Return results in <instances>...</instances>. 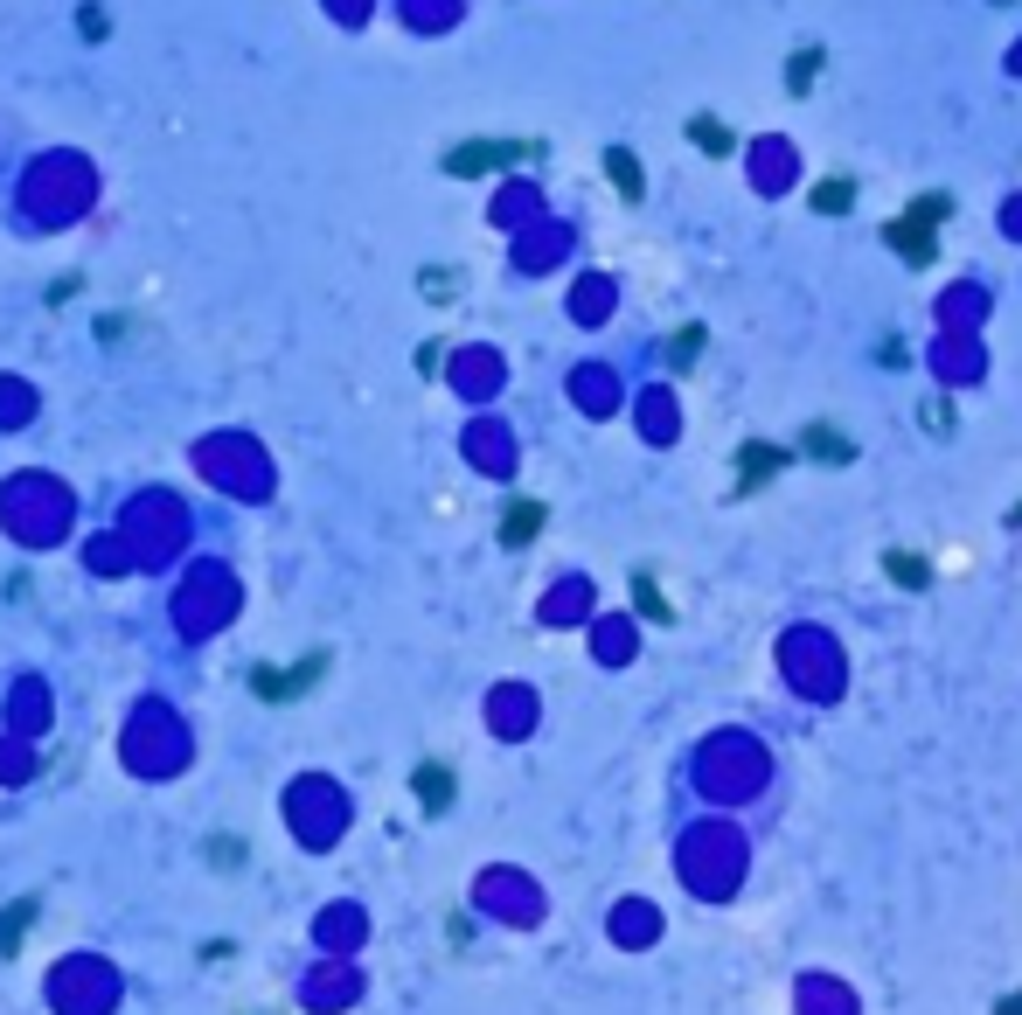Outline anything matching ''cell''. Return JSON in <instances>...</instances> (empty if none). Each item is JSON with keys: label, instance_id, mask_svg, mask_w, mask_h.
I'll return each mask as SVG.
<instances>
[{"label": "cell", "instance_id": "7", "mask_svg": "<svg viewBox=\"0 0 1022 1015\" xmlns=\"http://www.w3.org/2000/svg\"><path fill=\"white\" fill-rule=\"evenodd\" d=\"M1002 1015H1022V995H1002Z\"/></svg>", "mask_w": 1022, "mask_h": 1015}, {"label": "cell", "instance_id": "9", "mask_svg": "<svg viewBox=\"0 0 1022 1015\" xmlns=\"http://www.w3.org/2000/svg\"><path fill=\"white\" fill-rule=\"evenodd\" d=\"M1009 230H1016V237H1022V202H1016V209H1009Z\"/></svg>", "mask_w": 1022, "mask_h": 1015}, {"label": "cell", "instance_id": "6", "mask_svg": "<svg viewBox=\"0 0 1022 1015\" xmlns=\"http://www.w3.org/2000/svg\"><path fill=\"white\" fill-rule=\"evenodd\" d=\"M411 14H418V21H445V14H452V0H418Z\"/></svg>", "mask_w": 1022, "mask_h": 1015}, {"label": "cell", "instance_id": "5", "mask_svg": "<svg viewBox=\"0 0 1022 1015\" xmlns=\"http://www.w3.org/2000/svg\"><path fill=\"white\" fill-rule=\"evenodd\" d=\"M890 578H897V584H925V564H918L911 550H890Z\"/></svg>", "mask_w": 1022, "mask_h": 1015}, {"label": "cell", "instance_id": "4", "mask_svg": "<svg viewBox=\"0 0 1022 1015\" xmlns=\"http://www.w3.org/2000/svg\"><path fill=\"white\" fill-rule=\"evenodd\" d=\"M28 918H35V904H14V911L0 918V946H7V953H14V939L28 932Z\"/></svg>", "mask_w": 1022, "mask_h": 1015}, {"label": "cell", "instance_id": "8", "mask_svg": "<svg viewBox=\"0 0 1022 1015\" xmlns=\"http://www.w3.org/2000/svg\"><path fill=\"white\" fill-rule=\"evenodd\" d=\"M334 14H362V0H334Z\"/></svg>", "mask_w": 1022, "mask_h": 1015}, {"label": "cell", "instance_id": "3", "mask_svg": "<svg viewBox=\"0 0 1022 1015\" xmlns=\"http://www.w3.org/2000/svg\"><path fill=\"white\" fill-rule=\"evenodd\" d=\"M536 529H543V508H536V501H522V508L508 515V529H501V536H508V543H522V536H536Z\"/></svg>", "mask_w": 1022, "mask_h": 1015}, {"label": "cell", "instance_id": "2", "mask_svg": "<svg viewBox=\"0 0 1022 1015\" xmlns=\"http://www.w3.org/2000/svg\"><path fill=\"white\" fill-rule=\"evenodd\" d=\"M418 800H425L432 814L445 807V800H452V779H445V765H425V772H418Z\"/></svg>", "mask_w": 1022, "mask_h": 1015}, {"label": "cell", "instance_id": "1", "mask_svg": "<svg viewBox=\"0 0 1022 1015\" xmlns=\"http://www.w3.org/2000/svg\"><path fill=\"white\" fill-rule=\"evenodd\" d=\"M84 195H91V181H84V167H77V160H49V174L35 181V202H42V209H56V202H63V209H77Z\"/></svg>", "mask_w": 1022, "mask_h": 1015}]
</instances>
